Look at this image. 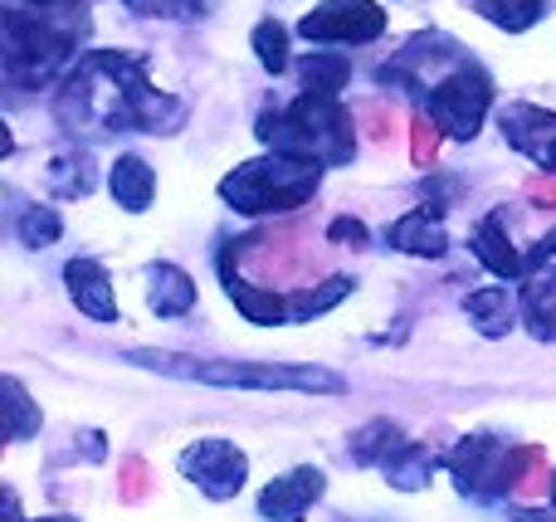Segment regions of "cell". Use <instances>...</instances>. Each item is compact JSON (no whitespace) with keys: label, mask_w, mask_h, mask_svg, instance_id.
Listing matches in <instances>:
<instances>
[{"label":"cell","mask_w":556,"mask_h":522,"mask_svg":"<svg viewBox=\"0 0 556 522\" xmlns=\"http://www.w3.org/2000/svg\"><path fill=\"white\" fill-rule=\"evenodd\" d=\"M59 113L68 123H103V127H142V132H176L181 103L156 98L142 78V59L127 54H93L74 68Z\"/></svg>","instance_id":"obj_1"},{"label":"cell","mask_w":556,"mask_h":522,"mask_svg":"<svg viewBox=\"0 0 556 522\" xmlns=\"http://www.w3.org/2000/svg\"><path fill=\"white\" fill-rule=\"evenodd\" d=\"M254 132H260V142H269L274 152L313 156V162H323V166H346L356 152L352 113H346L332 93H303L288 113H264Z\"/></svg>","instance_id":"obj_2"},{"label":"cell","mask_w":556,"mask_h":522,"mask_svg":"<svg viewBox=\"0 0 556 522\" xmlns=\"http://www.w3.org/2000/svg\"><path fill=\"white\" fill-rule=\"evenodd\" d=\"M137 367L147 371H166V377H186V381H205V386H240V391H323L337 396L346 391L342 377L317 367H274V361H195V357H176V352H132Z\"/></svg>","instance_id":"obj_3"},{"label":"cell","mask_w":556,"mask_h":522,"mask_svg":"<svg viewBox=\"0 0 556 522\" xmlns=\"http://www.w3.org/2000/svg\"><path fill=\"white\" fill-rule=\"evenodd\" d=\"M317 186H323V162L274 152L264 162H244L235 176H225L220 195L244 215H269V211H298V205H307Z\"/></svg>","instance_id":"obj_4"},{"label":"cell","mask_w":556,"mask_h":522,"mask_svg":"<svg viewBox=\"0 0 556 522\" xmlns=\"http://www.w3.org/2000/svg\"><path fill=\"white\" fill-rule=\"evenodd\" d=\"M528 459H532V445L508 449L503 440L473 435V440H464V445L450 455V469H454V479H459L464 494L498 498V494H518Z\"/></svg>","instance_id":"obj_5"},{"label":"cell","mask_w":556,"mask_h":522,"mask_svg":"<svg viewBox=\"0 0 556 522\" xmlns=\"http://www.w3.org/2000/svg\"><path fill=\"white\" fill-rule=\"evenodd\" d=\"M489 103H493L489 74H483V68H473V64H454L440 84H430V103H425V113H430L450 137L469 142V137L483 127Z\"/></svg>","instance_id":"obj_6"},{"label":"cell","mask_w":556,"mask_h":522,"mask_svg":"<svg viewBox=\"0 0 556 522\" xmlns=\"http://www.w3.org/2000/svg\"><path fill=\"white\" fill-rule=\"evenodd\" d=\"M386 29V10L376 0H323L317 10H307L298 35L313 44H366Z\"/></svg>","instance_id":"obj_7"},{"label":"cell","mask_w":556,"mask_h":522,"mask_svg":"<svg viewBox=\"0 0 556 522\" xmlns=\"http://www.w3.org/2000/svg\"><path fill=\"white\" fill-rule=\"evenodd\" d=\"M181 474L191 479L205 498L225 504V498H235L244 488V479H250V459H244L230 440H195V445L181 455Z\"/></svg>","instance_id":"obj_8"},{"label":"cell","mask_w":556,"mask_h":522,"mask_svg":"<svg viewBox=\"0 0 556 522\" xmlns=\"http://www.w3.org/2000/svg\"><path fill=\"white\" fill-rule=\"evenodd\" d=\"M498 123H503V137H508L522 156H532L538 166L556 171V113L532 107V103H513V107H503Z\"/></svg>","instance_id":"obj_9"},{"label":"cell","mask_w":556,"mask_h":522,"mask_svg":"<svg viewBox=\"0 0 556 522\" xmlns=\"http://www.w3.org/2000/svg\"><path fill=\"white\" fill-rule=\"evenodd\" d=\"M323 488H327L323 469H293V474L274 479L260 494V513L269 522H303L307 508L323 498Z\"/></svg>","instance_id":"obj_10"},{"label":"cell","mask_w":556,"mask_h":522,"mask_svg":"<svg viewBox=\"0 0 556 522\" xmlns=\"http://www.w3.org/2000/svg\"><path fill=\"white\" fill-rule=\"evenodd\" d=\"M68 279V293H74L78 313H88V318L98 322H117V298H113V279H108V269L98 259H74L64 269Z\"/></svg>","instance_id":"obj_11"},{"label":"cell","mask_w":556,"mask_h":522,"mask_svg":"<svg viewBox=\"0 0 556 522\" xmlns=\"http://www.w3.org/2000/svg\"><path fill=\"white\" fill-rule=\"evenodd\" d=\"M220 273H225V293L240 303V313H244L250 322H264V328H274V322H288V298H283V293L250 283L240 269H235L230 254L220 259Z\"/></svg>","instance_id":"obj_12"},{"label":"cell","mask_w":556,"mask_h":522,"mask_svg":"<svg viewBox=\"0 0 556 522\" xmlns=\"http://www.w3.org/2000/svg\"><path fill=\"white\" fill-rule=\"evenodd\" d=\"M147 303H152L156 318H181L195 308V283L186 269L176 264H152L147 269Z\"/></svg>","instance_id":"obj_13"},{"label":"cell","mask_w":556,"mask_h":522,"mask_svg":"<svg viewBox=\"0 0 556 522\" xmlns=\"http://www.w3.org/2000/svg\"><path fill=\"white\" fill-rule=\"evenodd\" d=\"M473 254H479V264L489 273H498V279H518L522 273V254L508 244V225H503V215H489V220L473 230Z\"/></svg>","instance_id":"obj_14"},{"label":"cell","mask_w":556,"mask_h":522,"mask_svg":"<svg viewBox=\"0 0 556 522\" xmlns=\"http://www.w3.org/2000/svg\"><path fill=\"white\" fill-rule=\"evenodd\" d=\"M391 244L405 254H425V259H440L444 244H450V234H444V225L434 220L430 211H410L401 215V220L391 225Z\"/></svg>","instance_id":"obj_15"},{"label":"cell","mask_w":556,"mask_h":522,"mask_svg":"<svg viewBox=\"0 0 556 522\" xmlns=\"http://www.w3.org/2000/svg\"><path fill=\"white\" fill-rule=\"evenodd\" d=\"M113 201L123 205V211H147L152 205V195H156V176H152V166L142 162V156H117L113 162Z\"/></svg>","instance_id":"obj_16"},{"label":"cell","mask_w":556,"mask_h":522,"mask_svg":"<svg viewBox=\"0 0 556 522\" xmlns=\"http://www.w3.org/2000/svg\"><path fill=\"white\" fill-rule=\"evenodd\" d=\"M434 464H440V455H434L430 445H395L391 449V459H386V479H391L395 488H425V479L434 474Z\"/></svg>","instance_id":"obj_17"},{"label":"cell","mask_w":556,"mask_h":522,"mask_svg":"<svg viewBox=\"0 0 556 522\" xmlns=\"http://www.w3.org/2000/svg\"><path fill=\"white\" fill-rule=\"evenodd\" d=\"M522 318L532 322L542 342H556V269L538 273V279L522 289Z\"/></svg>","instance_id":"obj_18"},{"label":"cell","mask_w":556,"mask_h":522,"mask_svg":"<svg viewBox=\"0 0 556 522\" xmlns=\"http://www.w3.org/2000/svg\"><path fill=\"white\" fill-rule=\"evenodd\" d=\"M464 313L479 322L483 338H503L513 328V293L508 289H479L464 298Z\"/></svg>","instance_id":"obj_19"},{"label":"cell","mask_w":556,"mask_h":522,"mask_svg":"<svg viewBox=\"0 0 556 522\" xmlns=\"http://www.w3.org/2000/svg\"><path fill=\"white\" fill-rule=\"evenodd\" d=\"M346 293H352V279H327L323 289H298V293H288V322H303V318H313V313H327L332 303H342Z\"/></svg>","instance_id":"obj_20"},{"label":"cell","mask_w":556,"mask_h":522,"mask_svg":"<svg viewBox=\"0 0 556 522\" xmlns=\"http://www.w3.org/2000/svg\"><path fill=\"white\" fill-rule=\"evenodd\" d=\"M346 78H352V64L342 54H307L303 59V84L307 93H342Z\"/></svg>","instance_id":"obj_21"},{"label":"cell","mask_w":556,"mask_h":522,"mask_svg":"<svg viewBox=\"0 0 556 522\" xmlns=\"http://www.w3.org/2000/svg\"><path fill=\"white\" fill-rule=\"evenodd\" d=\"M395 445H405L401 430H395L391 420H371V425L352 440V459H356V464H386Z\"/></svg>","instance_id":"obj_22"},{"label":"cell","mask_w":556,"mask_h":522,"mask_svg":"<svg viewBox=\"0 0 556 522\" xmlns=\"http://www.w3.org/2000/svg\"><path fill=\"white\" fill-rule=\"evenodd\" d=\"M542 5H547V0H479L483 15L503 29H528L532 20L542 15Z\"/></svg>","instance_id":"obj_23"},{"label":"cell","mask_w":556,"mask_h":522,"mask_svg":"<svg viewBox=\"0 0 556 522\" xmlns=\"http://www.w3.org/2000/svg\"><path fill=\"white\" fill-rule=\"evenodd\" d=\"M254 49H260V64L269 68V74H283L288 68V29L278 25V20H264V25L254 29Z\"/></svg>","instance_id":"obj_24"},{"label":"cell","mask_w":556,"mask_h":522,"mask_svg":"<svg viewBox=\"0 0 556 522\" xmlns=\"http://www.w3.org/2000/svg\"><path fill=\"white\" fill-rule=\"evenodd\" d=\"M5 406H10V440H29L39 430V410H35V400L25 396V386H20L15 377L5 381Z\"/></svg>","instance_id":"obj_25"},{"label":"cell","mask_w":556,"mask_h":522,"mask_svg":"<svg viewBox=\"0 0 556 522\" xmlns=\"http://www.w3.org/2000/svg\"><path fill=\"white\" fill-rule=\"evenodd\" d=\"M59 230H64V225H59V215L49 211V205H35V211L20 215V240L35 244V250H39V244H54Z\"/></svg>","instance_id":"obj_26"},{"label":"cell","mask_w":556,"mask_h":522,"mask_svg":"<svg viewBox=\"0 0 556 522\" xmlns=\"http://www.w3.org/2000/svg\"><path fill=\"white\" fill-rule=\"evenodd\" d=\"M440 132H444V127L434 123L430 113H420L410 123V156H415V166H434V156H440Z\"/></svg>","instance_id":"obj_27"},{"label":"cell","mask_w":556,"mask_h":522,"mask_svg":"<svg viewBox=\"0 0 556 522\" xmlns=\"http://www.w3.org/2000/svg\"><path fill=\"white\" fill-rule=\"evenodd\" d=\"M552 488H556V479H552V469H547V455L532 445V459H528V469H522L518 494H522V498H547Z\"/></svg>","instance_id":"obj_28"},{"label":"cell","mask_w":556,"mask_h":522,"mask_svg":"<svg viewBox=\"0 0 556 522\" xmlns=\"http://www.w3.org/2000/svg\"><path fill=\"white\" fill-rule=\"evenodd\" d=\"M117 498H123V504H142L147 498V459H123V464H117Z\"/></svg>","instance_id":"obj_29"},{"label":"cell","mask_w":556,"mask_h":522,"mask_svg":"<svg viewBox=\"0 0 556 522\" xmlns=\"http://www.w3.org/2000/svg\"><path fill=\"white\" fill-rule=\"evenodd\" d=\"M137 15H195L201 0H127Z\"/></svg>","instance_id":"obj_30"},{"label":"cell","mask_w":556,"mask_h":522,"mask_svg":"<svg viewBox=\"0 0 556 522\" xmlns=\"http://www.w3.org/2000/svg\"><path fill=\"white\" fill-rule=\"evenodd\" d=\"M327 240H332V244H352V250H362V244H366V225H362V220H346V215H342V220H332V230H327Z\"/></svg>","instance_id":"obj_31"},{"label":"cell","mask_w":556,"mask_h":522,"mask_svg":"<svg viewBox=\"0 0 556 522\" xmlns=\"http://www.w3.org/2000/svg\"><path fill=\"white\" fill-rule=\"evenodd\" d=\"M366 123H371V137H381V142H386V137L395 132V113H386L381 103H376L371 113H366Z\"/></svg>","instance_id":"obj_32"},{"label":"cell","mask_w":556,"mask_h":522,"mask_svg":"<svg viewBox=\"0 0 556 522\" xmlns=\"http://www.w3.org/2000/svg\"><path fill=\"white\" fill-rule=\"evenodd\" d=\"M528 195L538 205H556V181H547V176H532L528 181Z\"/></svg>","instance_id":"obj_33"},{"label":"cell","mask_w":556,"mask_h":522,"mask_svg":"<svg viewBox=\"0 0 556 522\" xmlns=\"http://www.w3.org/2000/svg\"><path fill=\"white\" fill-rule=\"evenodd\" d=\"M552 254H556V230L547 234V240H542L538 244V250H532V259H552Z\"/></svg>","instance_id":"obj_34"},{"label":"cell","mask_w":556,"mask_h":522,"mask_svg":"<svg viewBox=\"0 0 556 522\" xmlns=\"http://www.w3.org/2000/svg\"><path fill=\"white\" fill-rule=\"evenodd\" d=\"M35 522H78V518H64V513H54V518H35Z\"/></svg>","instance_id":"obj_35"},{"label":"cell","mask_w":556,"mask_h":522,"mask_svg":"<svg viewBox=\"0 0 556 522\" xmlns=\"http://www.w3.org/2000/svg\"><path fill=\"white\" fill-rule=\"evenodd\" d=\"M29 5H54V0H29Z\"/></svg>","instance_id":"obj_36"},{"label":"cell","mask_w":556,"mask_h":522,"mask_svg":"<svg viewBox=\"0 0 556 522\" xmlns=\"http://www.w3.org/2000/svg\"><path fill=\"white\" fill-rule=\"evenodd\" d=\"M552 498H556V488H552Z\"/></svg>","instance_id":"obj_37"}]
</instances>
